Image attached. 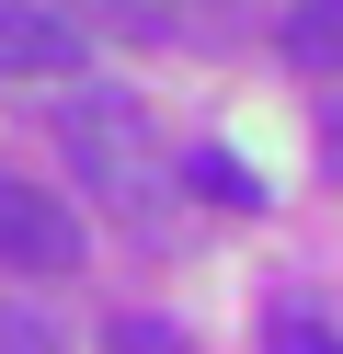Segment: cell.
<instances>
[{
	"instance_id": "obj_1",
	"label": "cell",
	"mask_w": 343,
	"mask_h": 354,
	"mask_svg": "<svg viewBox=\"0 0 343 354\" xmlns=\"http://www.w3.org/2000/svg\"><path fill=\"white\" fill-rule=\"evenodd\" d=\"M58 149H69V171H80L114 217H149L160 194H172V160H160L137 92H69L58 103Z\"/></svg>"
},
{
	"instance_id": "obj_6",
	"label": "cell",
	"mask_w": 343,
	"mask_h": 354,
	"mask_svg": "<svg viewBox=\"0 0 343 354\" xmlns=\"http://www.w3.org/2000/svg\"><path fill=\"white\" fill-rule=\"evenodd\" d=\"M183 183H206V194H229V206H263V183H252V171L229 160V149H195V160H183Z\"/></svg>"
},
{
	"instance_id": "obj_8",
	"label": "cell",
	"mask_w": 343,
	"mask_h": 354,
	"mask_svg": "<svg viewBox=\"0 0 343 354\" xmlns=\"http://www.w3.org/2000/svg\"><path fill=\"white\" fill-rule=\"evenodd\" d=\"M320 160L343 171V103H332V115H320Z\"/></svg>"
},
{
	"instance_id": "obj_5",
	"label": "cell",
	"mask_w": 343,
	"mask_h": 354,
	"mask_svg": "<svg viewBox=\"0 0 343 354\" xmlns=\"http://www.w3.org/2000/svg\"><path fill=\"white\" fill-rule=\"evenodd\" d=\"M263 354H343V331L320 320V308H274V320H263Z\"/></svg>"
},
{
	"instance_id": "obj_3",
	"label": "cell",
	"mask_w": 343,
	"mask_h": 354,
	"mask_svg": "<svg viewBox=\"0 0 343 354\" xmlns=\"http://www.w3.org/2000/svg\"><path fill=\"white\" fill-rule=\"evenodd\" d=\"M58 69H91L80 24L58 0H0V80H58Z\"/></svg>"
},
{
	"instance_id": "obj_2",
	"label": "cell",
	"mask_w": 343,
	"mask_h": 354,
	"mask_svg": "<svg viewBox=\"0 0 343 354\" xmlns=\"http://www.w3.org/2000/svg\"><path fill=\"white\" fill-rule=\"evenodd\" d=\"M80 263V217L46 183H12L0 171V274H69Z\"/></svg>"
},
{
	"instance_id": "obj_7",
	"label": "cell",
	"mask_w": 343,
	"mask_h": 354,
	"mask_svg": "<svg viewBox=\"0 0 343 354\" xmlns=\"http://www.w3.org/2000/svg\"><path fill=\"white\" fill-rule=\"evenodd\" d=\"M0 354H58V331H46L35 308H0Z\"/></svg>"
},
{
	"instance_id": "obj_4",
	"label": "cell",
	"mask_w": 343,
	"mask_h": 354,
	"mask_svg": "<svg viewBox=\"0 0 343 354\" xmlns=\"http://www.w3.org/2000/svg\"><path fill=\"white\" fill-rule=\"evenodd\" d=\"M274 46H286L297 69H343V0H286Z\"/></svg>"
}]
</instances>
